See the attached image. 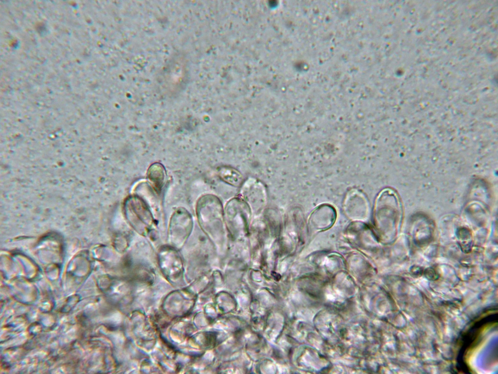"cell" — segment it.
<instances>
[{"label":"cell","instance_id":"7a4b0ae2","mask_svg":"<svg viewBox=\"0 0 498 374\" xmlns=\"http://www.w3.org/2000/svg\"><path fill=\"white\" fill-rule=\"evenodd\" d=\"M220 177L227 182L233 186H238L242 182L243 177L241 173L230 167H222L218 170Z\"/></svg>","mask_w":498,"mask_h":374},{"label":"cell","instance_id":"6da1fadb","mask_svg":"<svg viewBox=\"0 0 498 374\" xmlns=\"http://www.w3.org/2000/svg\"><path fill=\"white\" fill-rule=\"evenodd\" d=\"M336 218L335 210L331 206L323 205L317 208L311 215V224L317 230L326 229L331 226Z\"/></svg>","mask_w":498,"mask_h":374},{"label":"cell","instance_id":"3957f363","mask_svg":"<svg viewBox=\"0 0 498 374\" xmlns=\"http://www.w3.org/2000/svg\"><path fill=\"white\" fill-rule=\"evenodd\" d=\"M425 274L426 277L431 280H436V277H438L436 271L432 268L427 269L426 270Z\"/></svg>","mask_w":498,"mask_h":374}]
</instances>
